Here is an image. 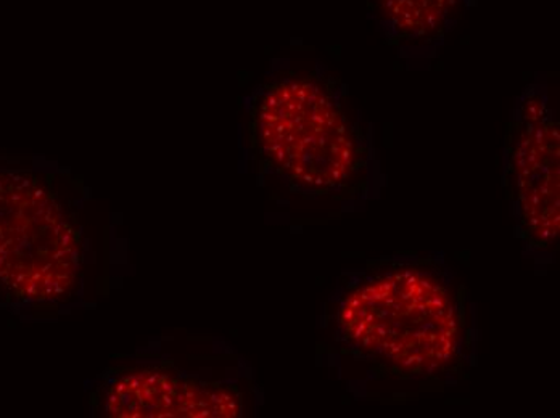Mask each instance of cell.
<instances>
[{
    "label": "cell",
    "instance_id": "5",
    "mask_svg": "<svg viewBox=\"0 0 560 418\" xmlns=\"http://www.w3.org/2000/svg\"><path fill=\"white\" fill-rule=\"evenodd\" d=\"M105 413L121 418H201L242 416L235 386L201 382L162 367L122 373L104 394Z\"/></svg>",
    "mask_w": 560,
    "mask_h": 418
},
{
    "label": "cell",
    "instance_id": "6",
    "mask_svg": "<svg viewBox=\"0 0 560 418\" xmlns=\"http://www.w3.org/2000/svg\"><path fill=\"white\" fill-rule=\"evenodd\" d=\"M375 26L392 46L435 49L476 0H365Z\"/></svg>",
    "mask_w": 560,
    "mask_h": 418
},
{
    "label": "cell",
    "instance_id": "4",
    "mask_svg": "<svg viewBox=\"0 0 560 418\" xmlns=\"http://www.w3.org/2000/svg\"><path fill=\"white\" fill-rule=\"evenodd\" d=\"M559 121L541 81L515 101L504 139L503 186L522 243L551 253L559 240Z\"/></svg>",
    "mask_w": 560,
    "mask_h": 418
},
{
    "label": "cell",
    "instance_id": "1",
    "mask_svg": "<svg viewBox=\"0 0 560 418\" xmlns=\"http://www.w3.org/2000/svg\"><path fill=\"white\" fill-rule=\"evenodd\" d=\"M330 329L354 359L399 379L459 372L472 349L464 290L442 258L401 254L347 272Z\"/></svg>",
    "mask_w": 560,
    "mask_h": 418
},
{
    "label": "cell",
    "instance_id": "2",
    "mask_svg": "<svg viewBox=\"0 0 560 418\" xmlns=\"http://www.w3.org/2000/svg\"><path fill=\"white\" fill-rule=\"evenodd\" d=\"M250 141L268 171L308 196L353 199L377 178L371 129L323 68L280 74L256 92Z\"/></svg>",
    "mask_w": 560,
    "mask_h": 418
},
{
    "label": "cell",
    "instance_id": "3",
    "mask_svg": "<svg viewBox=\"0 0 560 418\" xmlns=\"http://www.w3.org/2000/svg\"><path fill=\"white\" fill-rule=\"evenodd\" d=\"M80 232L36 176L0 171V284L16 298L56 302L77 287Z\"/></svg>",
    "mask_w": 560,
    "mask_h": 418
}]
</instances>
